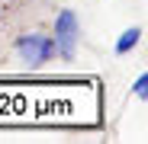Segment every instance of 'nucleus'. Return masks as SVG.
<instances>
[{
    "mask_svg": "<svg viewBox=\"0 0 148 144\" xmlns=\"http://www.w3.org/2000/svg\"><path fill=\"white\" fill-rule=\"evenodd\" d=\"M16 51L29 67H42L45 61L55 58V42L52 35H42V32H23L16 39Z\"/></svg>",
    "mask_w": 148,
    "mask_h": 144,
    "instance_id": "nucleus-1",
    "label": "nucleus"
},
{
    "mask_svg": "<svg viewBox=\"0 0 148 144\" xmlns=\"http://www.w3.org/2000/svg\"><path fill=\"white\" fill-rule=\"evenodd\" d=\"M77 35H81V26H77V16L74 10H61L55 16V51L64 58V61H74L77 58Z\"/></svg>",
    "mask_w": 148,
    "mask_h": 144,
    "instance_id": "nucleus-2",
    "label": "nucleus"
},
{
    "mask_svg": "<svg viewBox=\"0 0 148 144\" xmlns=\"http://www.w3.org/2000/svg\"><path fill=\"white\" fill-rule=\"evenodd\" d=\"M138 39H142V29H126V32H122V39L116 42V55H129L132 48L138 45Z\"/></svg>",
    "mask_w": 148,
    "mask_h": 144,
    "instance_id": "nucleus-3",
    "label": "nucleus"
},
{
    "mask_svg": "<svg viewBox=\"0 0 148 144\" xmlns=\"http://www.w3.org/2000/svg\"><path fill=\"white\" fill-rule=\"evenodd\" d=\"M145 87H148V74H142V77L135 80V93L142 96V99H145Z\"/></svg>",
    "mask_w": 148,
    "mask_h": 144,
    "instance_id": "nucleus-4",
    "label": "nucleus"
}]
</instances>
